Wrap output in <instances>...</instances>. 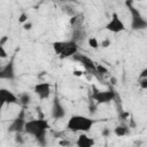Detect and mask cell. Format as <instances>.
<instances>
[{
    "instance_id": "1",
    "label": "cell",
    "mask_w": 147,
    "mask_h": 147,
    "mask_svg": "<svg viewBox=\"0 0 147 147\" xmlns=\"http://www.w3.org/2000/svg\"><path fill=\"white\" fill-rule=\"evenodd\" d=\"M48 129H51V124L47 119L45 118H32L29 119L25 124L24 127V133L33 137L36 139V141L38 142V145H40L41 147H45L47 145V131Z\"/></svg>"
},
{
    "instance_id": "2",
    "label": "cell",
    "mask_w": 147,
    "mask_h": 147,
    "mask_svg": "<svg viewBox=\"0 0 147 147\" xmlns=\"http://www.w3.org/2000/svg\"><path fill=\"white\" fill-rule=\"evenodd\" d=\"M96 122L99 121L84 115H72L67 122V129L71 132L87 133Z\"/></svg>"
},
{
    "instance_id": "3",
    "label": "cell",
    "mask_w": 147,
    "mask_h": 147,
    "mask_svg": "<svg viewBox=\"0 0 147 147\" xmlns=\"http://www.w3.org/2000/svg\"><path fill=\"white\" fill-rule=\"evenodd\" d=\"M52 47L60 59H69L78 53V42L71 40H57L52 44Z\"/></svg>"
},
{
    "instance_id": "4",
    "label": "cell",
    "mask_w": 147,
    "mask_h": 147,
    "mask_svg": "<svg viewBox=\"0 0 147 147\" xmlns=\"http://www.w3.org/2000/svg\"><path fill=\"white\" fill-rule=\"evenodd\" d=\"M125 6L129 9L130 16H131V29L133 31H141L147 29V20L145 16L140 13V10L133 5L131 1H126Z\"/></svg>"
},
{
    "instance_id": "5",
    "label": "cell",
    "mask_w": 147,
    "mask_h": 147,
    "mask_svg": "<svg viewBox=\"0 0 147 147\" xmlns=\"http://www.w3.org/2000/svg\"><path fill=\"white\" fill-rule=\"evenodd\" d=\"M92 100L95 101L96 105H106L111 101H114L117 98V93L114 88H108L105 91H101L96 88L95 86H92Z\"/></svg>"
},
{
    "instance_id": "6",
    "label": "cell",
    "mask_w": 147,
    "mask_h": 147,
    "mask_svg": "<svg viewBox=\"0 0 147 147\" xmlns=\"http://www.w3.org/2000/svg\"><path fill=\"white\" fill-rule=\"evenodd\" d=\"M26 122H28V119L25 117V108L23 107L20 110V113L15 116V118L11 121V123L9 124L8 131L10 133H23Z\"/></svg>"
},
{
    "instance_id": "7",
    "label": "cell",
    "mask_w": 147,
    "mask_h": 147,
    "mask_svg": "<svg viewBox=\"0 0 147 147\" xmlns=\"http://www.w3.org/2000/svg\"><path fill=\"white\" fill-rule=\"evenodd\" d=\"M105 29L107 31H109V32H113V33H119V32L125 31L126 30V26H125L124 22L122 21V18L119 17V15L116 11H114L111 14L110 20L106 24Z\"/></svg>"
},
{
    "instance_id": "8",
    "label": "cell",
    "mask_w": 147,
    "mask_h": 147,
    "mask_svg": "<svg viewBox=\"0 0 147 147\" xmlns=\"http://www.w3.org/2000/svg\"><path fill=\"white\" fill-rule=\"evenodd\" d=\"M72 60L79 62L86 71H88V72H91V74H93V75H96V64H95L94 61H93L91 57H88L87 55L78 54V53H77L75 56H72Z\"/></svg>"
},
{
    "instance_id": "9",
    "label": "cell",
    "mask_w": 147,
    "mask_h": 147,
    "mask_svg": "<svg viewBox=\"0 0 147 147\" xmlns=\"http://www.w3.org/2000/svg\"><path fill=\"white\" fill-rule=\"evenodd\" d=\"M0 101H1V105L2 106H5V105H17V103H20L18 95H16L13 91H10L8 88H5V87H1L0 88Z\"/></svg>"
},
{
    "instance_id": "10",
    "label": "cell",
    "mask_w": 147,
    "mask_h": 147,
    "mask_svg": "<svg viewBox=\"0 0 147 147\" xmlns=\"http://www.w3.org/2000/svg\"><path fill=\"white\" fill-rule=\"evenodd\" d=\"M33 92L38 95V98L40 100H46L51 96V92H52V85L47 82H41L34 85L33 87Z\"/></svg>"
},
{
    "instance_id": "11",
    "label": "cell",
    "mask_w": 147,
    "mask_h": 147,
    "mask_svg": "<svg viewBox=\"0 0 147 147\" xmlns=\"http://www.w3.org/2000/svg\"><path fill=\"white\" fill-rule=\"evenodd\" d=\"M51 115H52V117L54 119H62L65 116V108L62 105V102H61L59 96H54V99H53Z\"/></svg>"
},
{
    "instance_id": "12",
    "label": "cell",
    "mask_w": 147,
    "mask_h": 147,
    "mask_svg": "<svg viewBox=\"0 0 147 147\" xmlns=\"http://www.w3.org/2000/svg\"><path fill=\"white\" fill-rule=\"evenodd\" d=\"M15 64H14V59H11L8 63H6L3 67L0 69V78L1 79H8L13 80L15 79Z\"/></svg>"
},
{
    "instance_id": "13",
    "label": "cell",
    "mask_w": 147,
    "mask_h": 147,
    "mask_svg": "<svg viewBox=\"0 0 147 147\" xmlns=\"http://www.w3.org/2000/svg\"><path fill=\"white\" fill-rule=\"evenodd\" d=\"M95 145V139L87 136V133H80L77 137L76 146L77 147H93Z\"/></svg>"
},
{
    "instance_id": "14",
    "label": "cell",
    "mask_w": 147,
    "mask_h": 147,
    "mask_svg": "<svg viewBox=\"0 0 147 147\" xmlns=\"http://www.w3.org/2000/svg\"><path fill=\"white\" fill-rule=\"evenodd\" d=\"M31 95L30 93L28 92H23L21 94H18V101H20V105H22L24 108H26L30 103H31Z\"/></svg>"
},
{
    "instance_id": "15",
    "label": "cell",
    "mask_w": 147,
    "mask_h": 147,
    "mask_svg": "<svg viewBox=\"0 0 147 147\" xmlns=\"http://www.w3.org/2000/svg\"><path fill=\"white\" fill-rule=\"evenodd\" d=\"M129 126H126V125H117V126H115V129H114V134L116 136V137H125L127 133H129Z\"/></svg>"
},
{
    "instance_id": "16",
    "label": "cell",
    "mask_w": 147,
    "mask_h": 147,
    "mask_svg": "<svg viewBox=\"0 0 147 147\" xmlns=\"http://www.w3.org/2000/svg\"><path fill=\"white\" fill-rule=\"evenodd\" d=\"M87 44H88V46H90L91 48H93V49H98L99 46H100V44H99V41H98V39H96L95 37H90V38L87 39Z\"/></svg>"
},
{
    "instance_id": "17",
    "label": "cell",
    "mask_w": 147,
    "mask_h": 147,
    "mask_svg": "<svg viewBox=\"0 0 147 147\" xmlns=\"http://www.w3.org/2000/svg\"><path fill=\"white\" fill-rule=\"evenodd\" d=\"M108 72V69L103 64H96V74L99 75H106Z\"/></svg>"
},
{
    "instance_id": "18",
    "label": "cell",
    "mask_w": 147,
    "mask_h": 147,
    "mask_svg": "<svg viewBox=\"0 0 147 147\" xmlns=\"http://www.w3.org/2000/svg\"><path fill=\"white\" fill-rule=\"evenodd\" d=\"M28 18H29L28 14L23 11V13H21V14H20V16H18V22H20V23H22V24H24V23L29 22V21H28Z\"/></svg>"
},
{
    "instance_id": "19",
    "label": "cell",
    "mask_w": 147,
    "mask_h": 147,
    "mask_svg": "<svg viewBox=\"0 0 147 147\" xmlns=\"http://www.w3.org/2000/svg\"><path fill=\"white\" fill-rule=\"evenodd\" d=\"M15 141L18 145H23L24 144V138L22 137V133H15Z\"/></svg>"
},
{
    "instance_id": "20",
    "label": "cell",
    "mask_w": 147,
    "mask_h": 147,
    "mask_svg": "<svg viewBox=\"0 0 147 147\" xmlns=\"http://www.w3.org/2000/svg\"><path fill=\"white\" fill-rule=\"evenodd\" d=\"M139 87L141 90H145L147 91V78H144V79H139Z\"/></svg>"
},
{
    "instance_id": "21",
    "label": "cell",
    "mask_w": 147,
    "mask_h": 147,
    "mask_svg": "<svg viewBox=\"0 0 147 147\" xmlns=\"http://www.w3.org/2000/svg\"><path fill=\"white\" fill-rule=\"evenodd\" d=\"M110 44H111V40L109 38H106V39H103L101 41V47L102 48H107L108 46H110Z\"/></svg>"
},
{
    "instance_id": "22",
    "label": "cell",
    "mask_w": 147,
    "mask_h": 147,
    "mask_svg": "<svg viewBox=\"0 0 147 147\" xmlns=\"http://www.w3.org/2000/svg\"><path fill=\"white\" fill-rule=\"evenodd\" d=\"M8 56V53L5 48V46H0V57L1 59H6Z\"/></svg>"
},
{
    "instance_id": "23",
    "label": "cell",
    "mask_w": 147,
    "mask_h": 147,
    "mask_svg": "<svg viewBox=\"0 0 147 147\" xmlns=\"http://www.w3.org/2000/svg\"><path fill=\"white\" fill-rule=\"evenodd\" d=\"M101 136H102V137H105V138L109 137V136H110V129H108V127H105V129L101 131Z\"/></svg>"
},
{
    "instance_id": "24",
    "label": "cell",
    "mask_w": 147,
    "mask_h": 147,
    "mask_svg": "<svg viewBox=\"0 0 147 147\" xmlns=\"http://www.w3.org/2000/svg\"><path fill=\"white\" fill-rule=\"evenodd\" d=\"M8 40H9V37L8 36H2L1 39H0V46H5Z\"/></svg>"
},
{
    "instance_id": "25",
    "label": "cell",
    "mask_w": 147,
    "mask_h": 147,
    "mask_svg": "<svg viewBox=\"0 0 147 147\" xmlns=\"http://www.w3.org/2000/svg\"><path fill=\"white\" fill-rule=\"evenodd\" d=\"M23 29L24 30H31L32 29V23L31 22H26L23 24Z\"/></svg>"
},
{
    "instance_id": "26",
    "label": "cell",
    "mask_w": 147,
    "mask_h": 147,
    "mask_svg": "<svg viewBox=\"0 0 147 147\" xmlns=\"http://www.w3.org/2000/svg\"><path fill=\"white\" fill-rule=\"evenodd\" d=\"M144 78H147V69H144L140 72V78L139 79H144Z\"/></svg>"
},
{
    "instance_id": "27",
    "label": "cell",
    "mask_w": 147,
    "mask_h": 147,
    "mask_svg": "<svg viewBox=\"0 0 147 147\" xmlns=\"http://www.w3.org/2000/svg\"><path fill=\"white\" fill-rule=\"evenodd\" d=\"M69 144H70V142L67 141V140H61V141H60V145H61V146H64V147H65V146H69Z\"/></svg>"
},
{
    "instance_id": "28",
    "label": "cell",
    "mask_w": 147,
    "mask_h": 147,
    "mask_svg": "<svg viewBox=\"0 0 147 147\" xmlns=\"http://www.w3.org/2000/svg\"><path fill=\"white\" fill-rule=\"evenodd\" d=\"M72 74H74L75 76H82V75H83V71H78V70H75Z\"/></svg>"
}]
</instances>
